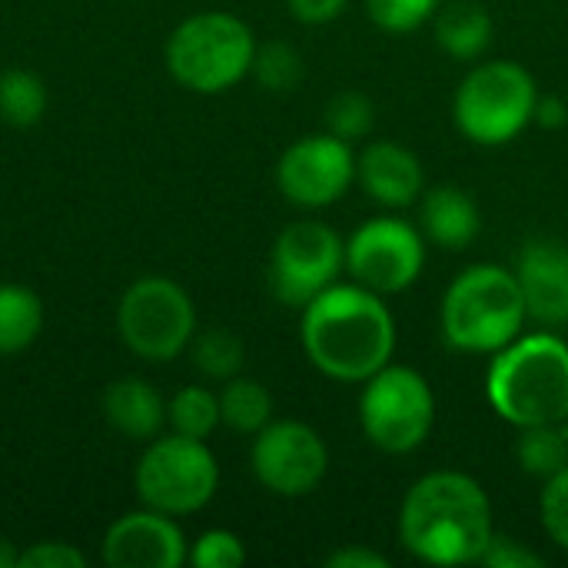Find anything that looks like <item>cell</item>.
Masks as SVG:
<instances>
[{
  "instance_id": "6da1fadb",
  "label": "cell",
  "mask_w": 568,
  "mask_h": 568,
  "mask_svg": "<svg viewBox=\"0 0 568 568\" xmlns=\"http://www.w3.org/2000/svg\"><path fill=\"white\" fill-rule=\"evenodd\" d=\"M399 546L426 566H479L496 536L489 493L459 469L426 473L409 486L396 519Z\"/></svg>"
},
{
  "instance_id": "7a4b0ae2",
  "label": "cell",
  "mask_w": 568,
  "mask_h": 568,
  "mask_svg": "<svg viewBox=\"0 0 568 568\" xmlns=\"http://www.w3.org/2000/svg\"><path fill=\"white\" fill-rule=\"evenodd\" d=\"M300 343L316 373L333 383H366L393 363L396 320L386 296L359 283H333L300 310Z\"/></svg>"
},
{
  "instance_id": "3957f363",
  "label": "cell",
  "mask_w": 568,
  "mask_h": 568,
  "mask_svg": "<svg viewBox=\"0 0 568 568\" xmlns=\"http://www.w3.org/2000/svg\"><path fill=\"white\" fill-rule=\"evenodd\" d=\"M486 399L513 429L568 423L566 336L539 326L499 349L486 369Z\"/></svg>"
},
{
  "instance_id": "277c9868",
  "label": "cell",
  "mask_w": 568,
  "mask_h": 568,
  "mask_svg": "<svg viewBox=\"0 0 568 568\" xmlns=\"http://www.w3.org/2000/svg\"><path fill=\"white\" fill-rule=\"evenodd\" d=\"M529 313L519 280L509 266L473 263L443 296L439 329L449 349L466 356H496L526 333Z\"/></svg>"
},
{
  "instance_id": "5b68a950",
  "label": "cell",
  "mask_w": 568,
  "mask_h": 568,
  "mask_svg": "<svg viewBox=\"0 0 568 568\" xmlns=\"http://www.w3.org/2000/svg\"><path fill=\"white\" fill-rule=\"evenodd\" d=\"M253 27L230 10H200L173 27L166 37L170 77L200 97H220L243 83L256 57Z\"/></svg>"
},
{
  "instance_id": "8992f818",
  "label": "cell",
  "mask_w": 568,
  "mask_h": 568,
  "mask_svg": "<svg viewBox=\"0 0 568 568\" xmlns=\"http://www.w3.org/2000/svg\"><path fill=\"white\" fill-rule=\"evenodd\" d=\"M536 77L516 60L476 63L453 97V123L476 146H506L532 126L539 103Z\"/></svg>"
},
{
  "instance_id": "52a82bcc",
  "label": "cell",
  "mask_w": 568,
  "mask_h": 568,
  "mask_svg": "<svg viewBox=\"0 0 568 568\" xmlns=\"http://www.w3.org/2000/svg\"><path fill=\"white\" fill-rule=\"evenodd\" d=\"M136 499L146 509L166 516H196L206 509L220 489V463L206 439H190L180 433L156 436L136 459L133 469Z\"/></svg>"
},
{
  "instance_id": "ba28073f",
  "label": "cell",
  "mask_w": 568,
  "mask_h": 568,
  "mask_svg": "<svg viewBox=\"0 0 568 568\" xmlns=\"http://www.w3.org/2000/svg\"><path fill=\"white\" fill-rule=\"evenodd\" d=\"M116 336L143 363L166 366L180 359L196 336L193 296L170 276L133 280L116 303Z\"/></svg>"
},
{
  "instance_id": "9c48e42d",
  "label": "cell",
  "mask_w": 568,
  "mask_h": 568,
  "mask_svg": "<svg viewBox=\"0 0 568 568\" xmlns=\"http://www.w3.org/2000/svg\"><path fill=\"white\" fill-rule=\"evenodd\" d=\"M359 426L369 446L386 456L416 453L436 426V393L429 379L413 366H383L363 383Z\"/></svg>"
},
{
  "instance_id": "30bf717a",
  "label": "cell",
  "mask_w": 568,
  "mask_h": 568,
  "mask_svg": "<svg viewBox=\"0 0 568 568\" xmlns=\"http://www.w3.org/2000/svg\"><path fill=\"white\" fill-rule=\"evenodd\" d=\"M346 273V240L320 220H296L280 230L270 250L266 283L276 303L303 310Z\"/></svg>"
},
{
  "instance_id": "8fae6325",
  "label": "cell",
  "mask_w": 568,
  "mask_h": 568,
  "mask_svg": "<svg viewBox=\"0 0 568 568\" xmlns=\"http://www.w3.org/2000/svg\"><path fill=\"white\" fill-rule=\"evenodd\" d=\"M426 270V236L403 216H373L346 240V273L353 283L396 296L406 293Z\"/></svg>"
},
{
  "instance_id": "7c38bea8",
  "label": "cell",
  "mask_w": 568,
  "mask_h": 568,
  "mask_svg": "<svg viewBox=\"0 0 568 568\" xmlns=\"http://www.w3.org/2000/svg\"><path fill=\"white\" fill-rule=\"evenodd\" d=\"M250 469L266 493L280 499H303L323 486L329 473V449L310 423L273 419L253 436Z\"/></svg>"
},
{
  "instance_id": "4fadbf2b",
  "label": "cell",
  "mask_w": 568,
  "mask_h": 568,
  "mask_svg": "<svg viewBox=\"0 0 568 568\" xmlns=\"http://www.w3.org/2000/svg\"><path fill=\"white\" fill-rule=\"evenodd\" d=\"M356 183L353 143L333 133H310L290 143L276 163V190L300 210H326Z\"/></svg>"
},
{
  "instance_id": "5bb4252c",
  "label": "cell",
  "mask_w": 568,
  "mask_h": 568,
  "mask_svg": "<svg viewBox=\"0 0 568 568\" xmlns=\"http://www.w3.org/2000/svg\"><path fill=\"white\" fill-rule=\"evenodd\" d=\"M100 556L110 568H180L190 556V539L176 516L143 506L106 526Z\"/></svg>"
},
{
  "instance_id": "9a60e30c",
  "label": "cell",
  "mask_w": 568,
  "mask_h": 568,
  "mask_svg": "<svg viewBox=\"0 0 568 568\" xmlns=\"http://www.w3.org/2000/svg\"><path fill=\"white\" fill-rule=\"evenodd\" d=\"M532 326H568V243L556 236H532L519 246L513 266Z\"/></svg>"
},
{
  "instance_id": "2e32d148",
  "label": "cell",
  "mask_w": 568,
  "mask_h": 568,
  "mask_svg": "<svg viewBox=\"0 0 568 568\" xmlns=\"http://www.w3.org/2000/svg\"><path fill=\"white\" fill-rule=\"evenodd\" d=\"M356 183L383 210H406L419 203L426 190V173L409 146L396 140H376L366 143L356 156Z\"/></svg>"
},
{
  "instance_id": "e0dca14e",
  "label": "cell",
  "mask_w": 568,
  "mask_h": 568,
  "mask_svg": "<svg viewBox=\"0 0 568 568\" xmlns=\"http://www.w3.org/2000/svg\"><path fill=\"white\" fill-rule=\"evenodd\" d=\"M103 419L130 443H150L166 426V399L143 376H120L103 389Z\"/></svg>"
},
{
  "instance_id": "ac0fdd59",
  "label": "cell",
  "mask_w": 568,
  "mask_h": 568,
  "mask_svg": "<svg viewBox=\"0 0 568 568\" xmlns=\"http://www.w3.org/2000/svg\"><path fill=\"white\" fill-rule=\"evenodd\" d=\"M419 230H423L426 243H433L439 250H449V253L466 250L483 233L479 203L473 200V193H466L463 186H453V183L423 190Z\"/></svg>"
},
{
  "instance_id": "d6986e66",
  "label": "cell",
  "mask_w": 568,
  "mask_h": 568,
  "mask_svg": "<svg viewBox=\"0 0 568 568\" xmlns=\"http://www.w3.org/2000/svg\"><path fill=\"white\" fill-rule=\"evenodd\" d=\"M433 27H436V43L443 47V53L463 63L479 60L489 50L493 30H496L489 10L476 0L443 3L433 17Z\"/></svg>"
},
{
  "instance_id": "ffe728a7",
  "label": "cell",
  "mask_w": 568,
  "mask_h": 568,
  "mask_svg": "<svg viewBox=\"0 0 568 568\" xmlns=\"http://www.w3.org/2000/svg\"><path fill=\"white\" fill-rule=\"evenodd\" d=\"M43 300L23 283H0V356H17L43 333Z\"/></svg>"
},
{
  "instance_id": "44dd1931",
  "label": "cell",
  "mask_w": 568,
  "mask_h": 568,
  "mask_svg": "<svg viewBox=\"0 0 568 568\" xmlns=\"http://www.w3.org/2000/svg\"><path fill=\"white\" fill-rule=\"evenodd\" d=\"M220 416L223 426L240 436H256L266 423H273V393L250 376H233L220 389Z\"/></svg>"
},
{
  "instance_id": "7402d4cb",
  "label": "cell",
  "mask_w": 568,
  "mask_h": 568,
  "mask_svg": "<svg viewBox=\"0 0 568 568\" xmlns=\"http://www.w3.org/2000/svg\"><path fill=\"white\" fill-rule=\"evenodd\" d=\"M50 90L47 83L23 67H10L0 73V120L17 130H30L47 116Z\"/></svg>"
},
{
  "instance_id": "603a6c76",
  "label": "cell",
  "mask_w": 568,
  "mask_h": 568,
  "mask_svg": "<svg viewBox=\"0 0 568 568\" xmlns=\"http://www.w3.org/2000/svg\"><path fill=\"white\" fill-rule=\"evenodd\" d=\"M516 463L532 479H552L568 466V429L566 423L526 426L516 439Z\"/></svg>"
},
{
  "instance_id": "cb8c5ba5",
  "label": "cell",
  "mask_w": 568,
  "mask_h": 568,
  "mask_svg": "<svg viewBox=\"0 0 568 568\" xmlns=\"http://www.w3.org/2000/svg\"><path fill=\"white\" fill-rule=\"evenodd\" d=\"M166 426L170 433L190 436V439H210L220 426V393H213L203 383L183 386L166 399Z\"/></svg>"
},
{
  "instance_id": "d4e9b609",
  "label": "cell",
  "mask_w": 568,
  "mask_h": 568,
  "mask_svg": "<svg viewBox=\"0 0 568 568\" xmlns=\"http://www.w3.org/2000/svg\"><path fill=\"white\" fill-rule=\"evenodd\" d=\"M190 359H193V369L210 379V383H226L233 376L243 373V363H246V346L236 333L223 329V326H213V329H203L193 336L190 343Z\"/></svg>"
},
{
  "instance_id": "484cf974",
  "label": "cell",
  "mask_w": 568,
  "mask_h": 568,
  "mask_svg": "<svg viewBox=\"0 0 568 568\" xmlns=\"http://www.w3.org/2000/svg\"><path fill=\"white\" fill-rule=\"evenodd\" d=\"M256 83L270 93H286L293 90L303 73H306V63H303V53L286 43V40H270V43H260L256 47V57H253V70Z\"/></svg>"
},
{
  "instance_id": "4316f807",
  "label": "cell",
  "mask_w": 568,
  "mask_h": 568,
  "mask_svg": "<svg viewBox=\"0 0 568 568\" xmlns=\"http://www.w3.org/2000/svg\"><path fill=\"white\" fill-rule=\"evenodd\" d=\"M373 120H376V106H373V100L363 90H343V93H336L326 103V113H323L326 133H333V136H339L346 143L366 140L369 130H373Z\"/></svg>"
},
{
  "instance_id": "83f0119b",
  "label": "cell",
  "mask_w": 568,
  "mask_h": 568,
  "mask_svg": "<svg viewBox=\"0 0 568 568\" xmlns=\"http://www.w3.org/2000/svg\"><path fill=\"white\" fill-rule=\"evenodd\" d=\"M439 7H443V0H366L369 20L383 33H396V37L426 27Z\"/></svg>"
},
{
  "instance_id": "f1b7e54d",
  "label": "cell",
  "mask_w": 568,
  "mask_h": 568,
  "mask_svg": "<svg viewBox=\"0 0 568 568\" xmlns=\"http://www.w3.org/2000/svg\"><path fill=\"white\" fill-rule=\"evenodd\" d=\"M186 562L193 568H240L246 562V546L230 529H206L190 542Z\"/></svg>"
},
{
  "instance_id": "f546056e",
  "label": "cell",
  "mask_w": 568,
  "mask_h": 568,
  "mask_svg": "<svg viewBox=\"0 0 568 568\" xmlns=\"http://www.w3.org/2000/svg\"><path fill=\"white\" fill-rule=\"evenodd\" d=\"M539 519L546 536L568 552V466L542 483L539 493Z\"/></svg>"
},
{
  "instance_id": "4dcf8cb0",
  "label": "cell",
  "mask_w": 568,
  "mask_h": 568,
  "mask_svg": "<svg viewBox=\"0 0 568 568\" xmlns=\"http://www.w3.org/2000/svg\"><path fill=\"white\" fill-rule=\"evenodd\" d=\"M479 566L486 568H542L546 566V559H542V552H536L529 542H523V539H513V536H493V542H489V549L483 552V559H479Z\"/></svg>"
},
{
  "instance_id": "1f68e13d",
  "label": "cell",
  "mask_w": 568,
  "mask_h": 568,
  "mask_svg": "<svg viewBox=\"0 0 568 568\" xmlns=\"http://www.w3.org/2000/svg\"><path fill=\"white\" fill-rule=\"evenodd\" d=\"M90 559L63 542V539H50V542H33L30 549H20V568H87Z\"/></svg>"
},
{
  "instance_id": "d6a6232c",
  "label": "cell",
  "mask_w": 568,
  "mask_h": 568,
  "mask_svg": "<svg viewBox=\"0 0 568 568\" xmlns=\"http://www.w3.org/2000/svg\"><path fill=\"white\" fill-rule=\"evenodd\" d=\"M349 7V0H286V10L296 23L306 27H323L343 17V10Z\"/></svg>"
},
{
  "instance_id": "836d02e7",
  "label": "cell",
  "mask_w": 568,
  "mask_h": 568,
  "mask_svg": "<svg viewBox=\"0 0 568 568\" xmlns=\"http://www.w3.org/2000/svg\"><path fill=\"white\" fill-rule=\"evenodd\" d=\"M329 568H389V556L369 546H343L326 556Z\"/></svg>"
},
{
  "instance_id": "e575fe53",
  "label": "cell",
  "mask_w": 568,
  "mask_h": 568,
  "mask_svg": "<svg viewBox=\"0 0 568 568\" xmlns=\"http://www.w3.org/2000/svg\"><path fill=\"white\" fill-rule=\"evenodd\" d=\"M532 123H539L542 130H562L568 123V103L559 93H539Z\"/></svg>"
},
{
  "instance_id": "d590c367",
  "label": "cell",
  "mask_w": 568,
  "mask_h": 568,
  "mask_svg": "<svg viewBox=\"0 0 568 568\" xmlns=\"http://www.w3.org/2000/svg\"><path fill=\"white\" fill-rule=\"evenodd\" d=\"M0 568H20V549L7 539H0Z\"/></svg>"
},
{
  "instance_id": "8d00e7d4",
  "label": "cell",
  "mask_w": 568,
  "mask_h": 568,
  "mask_svg": "<svg viewBox=\"0 0 568 568\" xmlns=\"http://www.w3.org/2000/svg\"><path fill=\"white\" fill-rule=\"evenodd\" d=\"M566 429H568V423H566Z\"/></svg>"
}]
</instances>
